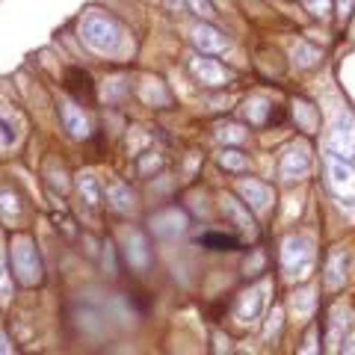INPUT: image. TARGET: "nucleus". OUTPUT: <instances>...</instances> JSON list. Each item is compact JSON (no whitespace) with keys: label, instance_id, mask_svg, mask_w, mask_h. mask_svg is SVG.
<instances>
[{"label":"nucleus","instance_id":"1","mask_svg":"<svg viewBox=\"0 0 355 355\" xmlns=\"http://www.w3.org/2000/svg\"><path fill=\"white\" fill-rule=\"evenodd\" d=\"M12 272L24 287H36L42 282V258L30 234H18L12 240Z\"/></svg>","mask_w":355,"mask_h":355},{"label":"nucleus","instance_id":"2","mask_svg":"<svg viewBox=\"0 0 355 355\" xmlns=\"http://www.w3.org/2000/svg\"><path fill=\"white\" fill-rule=\"evenodd\" d=\"M80 36H83V42H86L92 51H98V53H113V51L119 48L121 33H119V24H116V21L110 18V15L92 12V15L83 18Z\"/></svg>","mask_w":355,"mask_h":355},{"label":"nucleus","instance_id":"3","mask_svg":"<svg viewBox=\"0 0 355 355\" xmlns=\"http://www.w3.org/2000/svg\"><path fill=\"white\" fill-rule=\"evenodd\" d=\"M282 266L291 275H299V279L311 275V266H314V240L305 234L287 237L282 246Z\"/></svg>","mask_w":355,"mask_h":355},{"label":"nucleus","instance_id":"4","mask_svg":"<svg viewBox=\"0 0 355 355\" xmlns=\"http://www.w3.org/2000/svg\"><path fill=\"white\" fill-rule=\"evenodd\" d=\"M326 166H329V187L335 190V196L340 202L355 205V166L349 160L338 157V154H331V151L326 157Z\"/></svg>","mask_w":355,"mask_h":355},{"label":"nucleus","instance_id":"5","mask_svg":"<svg viewBox=\"0 0 355 355\" xmlns=\"http://www.w3.org/2000/svg\"><path fill=\"white\" fill-rule=\"evenodd\" d=\"M331 154L343 160H355V116H340L331 128Z\"/></svg>","mask_w":355,"mask_h":355},{"label":"nucleus","instance_id":"6","mask_svg":"<svg viewBox=\"0 0 355 355\" xmlns=\"http://www.w3.org/2000/svg\"><path fill=\"white\" fill-rule=\"evenodd\" d=\"M125 258L137 272H146L151 266V249L142 231H128L125 234Z\"/></svg>","mask_w":355,"mask_h":355},{"label":"nucleus","instance_id":"7","mask_svg":"<svg viewBox=\"0 0 355 355\" xmlns=\"http://www.w3.org/2000/svg\"><path fill=\"white\" fill-rule=\"evenodd\" d=\"M60 119H62V128L69 130L74 139H86L89 133H92V121L83 113V107H77L74 101L60 104Z\"/></svg>","mask_w":355,"mask_h":355},{"label":"nucleus","instance_id":"8","mask_svg":"<svg viewBox=\"0 0 355 355\" xmlns=\"http://www.w3.org/2000/svg\"><path fill=\"white\" fill-rule=\"evenodd\" d=\"M308 166H311V148L305 146V142H293L282 157V178H287V181L302 178L308 172Z\"/></svg>","mask_w":355,"mask_h":355},{"label":"nucleus","instance_id":"9","mask_svg":"<svg viewBox=\"0 0 355 355\" xmlns=\"http://www.w3.org/2000/svg\"><path fill=\"white\" fill-rule=\"evenodd\" d=\"M190 69H193V74L205 86H225L228 83V71L222 69V65L210 57V53H198V57L190 62Z\"/></svg>","mask_w":355,"mask_h":355},{"label":"nucleus","instance_id":"10","mask_svg":"<svg viewBox=\"0 0 355 355\" xmlns=\"http://www.w3.org/2000/svg\"><path fill=\"white\" fill-rule=\"evenodd\" d=\"M237 193L246 198V205L254 210V214H266L270 205H272V190L266 184H261V181H252V178L237 184Z\"/></svg>","mask_w":355,"mask_h":355},{"label":"nucleus","instance_id":"11","mask_svg":"<svg viewBox=\"0 0 355 355\" xmlns=\"http://www.w3.org/2000/svg\"><path fill=\"white\" fill-rule=\"evenodd\" d=\"M263 293H266V284H254V287H249L246 293H240L237 305H234V314H237L240 323H249V320H254V317L261 314Z\"/></svg>","mask_w":355,"mask_h":355},{"label":"nucleus","instance_id":"12","mask_svg":"<svg viewBox=\"0 0 355 355\" xmlns=\"http://www.w3.org/2000/svg\"><path fill=\"white\" fill-rule=\"evenodd\" d=\"M193 44L202 53H222V51L228 48V39L222 36V33L214 24H207V21H205V24H198L193 30Z\"/></svg>","mask_w":355,"mask_h":355},{"label":"nucleus","instance_id":"13","mask_svg":"<svg viewBox=\"0 0 355 355\" xmlns=\"http://www.w3.org/2000/svg\"><path fill=\"white\" fill-rule=\"evenodd\" d=\"M151 228H154V234H160V237H175V234H181V231L187 228V216L181 214V210H163V214L157 216H151Z\"/></svg>","mask_w":355,"mask_h":355},{"label":"nucleus","instance_id":"14","mask_svg":"<svg viewBox=\"0 0 355 355\" xmlns=\"http://www.w3.org/2000/svg\"><path fill=\"white\" fill-rule=\"evenodd\" d=\"M347 282V252L335 249L329 254V263H326V287L329 291H338Z\"/></svg>","mask_w":355,"mask_h":355},{"label":"nucleus","instance_id":"15","mask_svg":"<svg viewBox=\"0 0 355 355\" xmlns=\"http://www.w3.org/2000/svg\"><path fill=\"white\" fill-rule=\"evenodd\" d=\"M107 202H110V207H113V210H119V214H130V210H133L130 187L121 184V181H113L107 187Z\"/></svg>","mask_w":355,"mask_h":355},{"label":"nucleus","instance_id":"16","mask_svg":"<svg viewBox=\"0 0 355 355\" xmlns=\"http://www.w3.org/2000/svg\"><path fill=\"white\" fill-rule=\"evenodd\" d=\"M77 193L86 202V207H98L101 205V187H98V178L92 172H80L77 175Z\"/></svg>","mask_w":355,"mask_h":355},{"label":"nucleus","instance_id":"17","mask_svg":"<svg viewBox=\"0 0 355 355\" xmlns=\"http://www.w3.org/2000/svg\"><path fill=\"white\" fill-rule=\"evenodd\" d=\"M0 216H3L6 222H21V216H24V205H21L18 193L0 190Z\"/></svg>","mask_w":355,"mask_h":355},{"label":"nucleus","instance_id":"18","mask_svg":"<svg viewBox=\"0 0 355 355\" xmlns=\"http://www.w3.org/2000/svg\"><path fill=\"white\" fill-rule=\"evenodd\" d=\"M222 210H225V216L234 222L237 228H243V231H252V219H249V210H243V205L237 202V198H231V196H225L222 198Z\"/></svg>","mask_w":355,"mask_h":355},{"label":"nucleus","instance_id":"19","mask_svg":"<svg viewBox=\"0 0 355 355\" xmlns=\"http://www.w3.org/2000/svg\"><path fill=\"white\" fill-rule=\"evenodd\" d=\"M291 53H293L296 65H302V69H311V65L320 62V51L314 48V44H308V42H296L291 48Z\"/></svg>","mask_w":355,"mask_h":355},{"label":"nucleus","instance_id":"20","mask_svg":"<svg viewBox=\"0 0 355 355\" xmlns=\"http://www.w3.org/2000/svg\"><path fill=\"white\" fill-rule=\"evenodd\" d=\"M198 243H202L205 249H216V252H231V249H237V237L219 234V231H210V234L198 237Z\"/></svg>","mask_w":355,"mask_h":355},{"label":"nucleus","instance_id":"21","mask_svg":"<svg viewBox=\"0 0 355 355\" xmlns=\"http://www.w3.org/2000/svg\"><path fill=\"white\" fill-rule=\"evenodd\" d=\"M219 166H222V169H228V172H243L249 166V157L243 151H237V148H222Z\"/></svg>","mask_w":355,"mask_h":355},{"label":"nucleus","instance_id":"22","mask_svg":"<svg viewBox=\"0 0 355 355\" xmlns=\"http://www.w3.org/2000/svg\"><path fill=\"white\" fill-rule=\"evenodd\" d=\"M216 137H219V142H225V146H237V142L246 139V128L243 125H222L216 130Z\"/></svg>","mask_w":355,"mask_h":355},{"label":"nucleus","instance_id":"23","mask_svg":"<svg viewBox=\"0 0 355 355\" xmlns=\"http://www.w3.org/2000/svg\"><path fill=\"white\" fill-rule=\"evenodd\" d=\"M266 110H270V107H266L263 98H252V101L246 104V113H249V119L254 121V125H263V121H266Z\"/></svg>","mask_w":355,"mask_h":355},{"label":"nucleus","instance_id":"24","mask_svg":"<svg viewBox=\"0 0 355 355\" xmlns=\"http://www.w3.org/2000/svg\"><path fill=\"white\" fill-rule=\"evenodd\" d=\"M184 3L190 6L196 15H202L205 21H214V18H216V9H214V3H210V0H184Z\"/></svg>","mask_w":355,"mask_h":355},{"label":"nucleus","instance_id":"25","mask_svg":"<svg viewBox=\"0 0 355 355\" xmlns=\"http://www.w3.org/2000/svg\"><path fill=\"white\" fill-rule=\"evenodd\" d=\"M9 293H12V272L6 266V258L0 254V299H6Z\"/></svg>","mask_w":355,"mask_h":355},{"label":"nucleus","instance_id":"26","mask_svg":"<svg viewBox=\"0 0 355 355\" xmlns=\"http://www.w3.org/2000/svg\"><path fill=\"white\" fill-rule=\"evenodd\" d=\"M15 137H18L15 125H12V121H9V119H3V116H0V139H3L6 146H12V142H15Z\"/></svg>","mask_w":355,"mask_h":355},{"label":"nucleus","instance_id":"27","mask_svg":"<svg viewBox=\"0 0 355 355\" xmlns=\"http://www.w3.org/2000/svg\"><path fill=\"white\" fill-rule=\"evenodd\" d=\"M305 6H308L311 15H326V12H331V0H305Z\"/></svg>","mask_w":355,"mask_h":355},{"label":"nucleus","instance_id":"28","mask_svg":"<svg viewBox=\"0 0 355 355\" xmlns=\"http://www.w3.org/2000/svg\"><path fill=\"white\" fill-rule=\"evenodd\" d=\"M338 6H340V18H347L349 9L355 6V0H338Z\"/></svg>","mask_w":355,"mask_h":355},{"label":"nucleus","instance_id":"29","mask_svg":"<svg viewBox=\"0 0 355 355\" xmlns=\"http://www.w3.org/2000/svg\"><path fill=\"white\" fill-rule=\"evenodd\" d=\"M53 219H57V222H62V231H65V234H74V228H71V219L69 216H53Z\"/></svg>","mask_w":355,"mask_h":355},{"label":"nucleus","instance_id":"30","mask_svg":"<svg viewBox=\"0 0 355 355\" xmlns=\"http://www.w3.org/2000/svg\"><path fill=\"white\" fill-rule=\"evenodd\" d=\"M6 352H12V347H9L6 335H0V355H6Z\"/></svg>","mask_w":355,"mask_h":355}]
</instances>
